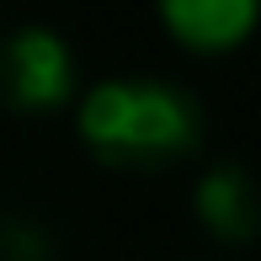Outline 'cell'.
Returning <instances> with one entry per match:
<instances>
[{"instance_id":"obj_1","label":"cell","mask_w":261,"mask_h":261,"mask_svg":"<svg viewBox=\"0 0 261 261\" xmlns=\"http://www.w3.org/2000/svg\"><path fill=\"white\" fill-rule=\"evenodd\" d=\"M80 139L107 165L160 171L197 149V101L171 80H101L80 101Z\"/></svg>"},{"instance_id":"obj_4","label":"cell","mask_w":261,"mask_h":261,"mask_svg":"<svg viewBox=\"0 0 261 261\" xmlns=\"http://www.w3.org/2000/svg\"><path fill=\"white\" fill-rule=\"evenodd\" d=\"M197 219H203L219 240H251L261 229V192H256V181L234 160L213 165L203 181H197Z\"/></svg>"},{"instance_id":"obj_3","label":"cell","mask_w":261,"mask_h":261,"mask_svg":"<svg viewBox=\"0 0 261 261\" xmlns=\"http://www.w3.org/2000/svg\"><path fill=\"white\" fill-rule=\"evenodd\" d=\"M261 16V0H160V21L181 48L197 54H224L251 38Z\"/></svg>"},{"instance_id":"obj_2","label":"cell","mask_w":261,"mask_h":261,"mask_svg":"<svg viewBox=\"0 0 261 261\" xmlns=\"http://www.w3.org/2000/svg\"><path fill=\"white\" fill-rule=\"evenodd\" d=\"M0 91L21 112H48L75 91V59L48 27H21L0 48Z\"/></svg>"}]
</instances>
